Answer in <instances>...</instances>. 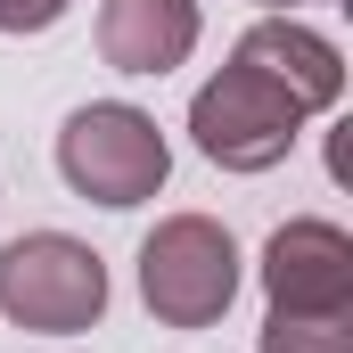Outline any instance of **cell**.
<instances>
[{"mask_svg":"<svg viewBox=\"0 0 353 353\" xmlns=\"http://www.w3.org/2000/svg\"><path fill=\"white\" fill-rule=\"evenodd\" d=\"M263 8H304V0H263Z\"/></svg>","mask_w":353,"mask_h":353,"instance_id":"obj_10","label":"cell"},{"mask_svg":"<svg viewBox=\"0 0 353 353\" xmlns=\"http://www.w3.org/2000/svg\"><path fill=\"white\" fill-rule=\"evenodd\" d=\"M263 353H353V312H271Z\"/></svg>","mask_w":353,"mask_h":353,"instance_id":"obj_8","label":"cell"},{"mask_svg":"<svg viewBox=\"0 0 353 353\" xmlns=\"http://www.w3.org/2000/svg\"><path fill=\"white\" fill-rule=\"evenodd\" d=\"M58 173H66L74 197L123 214V205H148V197L165 189L173 148H165V132H157L148 107H132V99H90V107L66 115V132H58Z\"/></svg>","mask_w":353,"mask_h":353,"instance_id":"obj_1","label":"cell"},{"mask_svg":"<svg viewBox=\"0 0 353 353\" xmlns=\"http://www.w3.org/2000/svg\"><path fill=\"white\" fill-rule=\"evenodd\" d=\"M230 58L255 66L263 83H279L304 115H321V107L345 99V58H337V41L312 33V25H296V17H263V25H247Z\"/></svg>","mask_w":353,"mask_h":353,"instance_id":"obj_6","label":"cell"},{"mask_svg":"<svg viewBox=\"0 0 353 353\" xmlns=\"http://www.w3.org/2000/svg\"><path fill=\"white\" fill-rule=\"evenodd\" d=\"M0 312L41 337H83L107 312V263L66 230H25L0 247Z\"/></svg>","mask_w":353,"mask_h":353,"instance_id":"obj_3","label":"cell"},{"mask_svg":"<svg viewBox=\"0 0 353 353\" xmlns=\"http://www.w3.org/2000/svg\"><path fill=\"white\" fill-rule=\"evenodd\" d=\"M197 50V0H99V58L115 74H173Z\"/></svg>","mask_w":353,"mask_h":353,"instance_id":"obj_7","label":"cell"},{"mask_svg":"<svg viewBox=\"0 0 353 353\" xmlns=\"http://www.w3.org/2000/svg\"><path fill=\"white\" fill-rule=\"evenodd\" d=\"M263 296L271 312H353V239L321 214L279 222L263 247Z\"/></svg>","mask_w":353,"mask_h":353,"instance_id":"obj_5","label":"cell"},{"mask_svg":"<svg viewBox=\"0 0 353 353\" xmlns=\"http://www.w3.org/2000/svg\"><path fill=\"white\" fill-rule=\"evenodd\" d=\"M239 296V247L214 214H165L140 239V304L165 329H214Z\"/></svg>","mask_w":353,"mask_h":353,"instance_id":"obj_2","label":"cell"},{"mask_svg":"<svg viewBox=\"0 0 353 353\" xmlns=\"http://www.w3.org/2000/svg\"><path fill=\"white\" fill-rule=\"evenodd\" d=\"M66 17V0H0V33H50Z\"/></svg>","mask_w":353,"mask_h":353,"instance_id":"obj_9","label":"cell"},{"mask_svg":"<svg viewBox=\"0 0 353 353\" xmlns=\"http://www.w3.org/2000/svg\"><path fill=\"white\" fill-rule=\"evenodd\" d=\"M296 132H304V107L279 83H263L255 66H239V58L189 99V140H197V157L222 165V173H271V165L296 148Z\"/></svg>","mask_w":353,"mask_h":353,"instance_id":"obj_4","label":"cell"}]
</instances>
